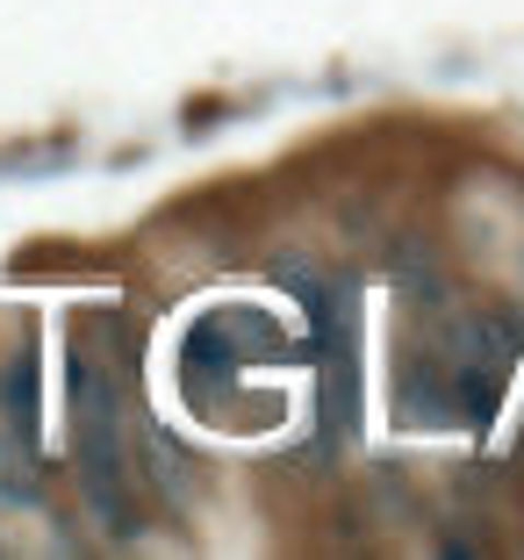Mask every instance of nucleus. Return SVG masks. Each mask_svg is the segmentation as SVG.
I'll return each mask as SVG.
<instances>
[{"label": "nucleus", "instance_id": "39448f33", "mask_svg": "<svg viewBox=\"0 0 524 560\" xmlns=\"http://www.w3.org/2000/svg\"><path fill=\"white\" fill-rule=\"evenodd\" d=\"M0 495L8 503H36V475H30V439L0 445Z\"/></svg>", "mask_w": 524, "mask_h": 560}, {"label": "nucleus", "instance_id": "f03ea898", "mask_svg": "<svg viewBox=\"0 0 524 560\" xmlns=\"http://www.w3.org/2000/svg\"><path fill=\"white\" fill-rule=\"evenodd\" d=\"M245 360H288V346H280V330L266 324L259 310H216L201 316L195 330H187V396L195 402H216L230 396V381H237V366Z\"/></svg>", "mask_w": 524, "mask_h": 560}, {"label": "nucleus", "instance_id": "7ed1b4c3", "mask_svg": "<svg viewBox=\"0 0 524 560\" xmlns=\"http://www.w3.org/2000/svg\"><path fill=\"white\" fill-rule=\"evenodd\" d=\"M510 360H517V324L496 310L467 316L459 324V352H453V381H445V396H453L459 417H489L496 388H503Z\"/></svg>", "mask_w": 524, "mask_h": 560}, {"label": "nucleus", "instance_id": "f257e3e1", "mask_svg": "<svg viewBox=\"0 0 524 560\" xmlns=\"http://www.w3.org/2000/svg\"><path fill=\"white\" fill-rule=\"evenodd\" d=\"M72 439H80V475L94 511L123 532L130 503H123V431H115V388L101 381L94 352H72Z\"/></svg>", "mask_w": 524, "mask_h": 560}, {"label": "nucleus", "instance_id": "20e7f679", "mask_svg": "<svg viewBox=\"0 0 524 560\" xmlns=\"http://www.w3.org/2000/svg\"><path fill=\"white\" fill-rule=\"evenodd\" d=\"M0 402H8V431H15V439H36V360L30 352H15V366L0 381Z\"/></svg>", "mask_w": 524, "mask_h": 560}]
</instances>
